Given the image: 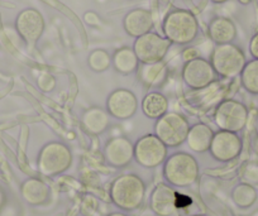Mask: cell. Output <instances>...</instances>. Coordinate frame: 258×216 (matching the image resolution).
I'll return each instance as SVG.
<instances>
[{
    "mask_svg": "<svg viewBox=\"0 0 258 216\" xmlns=\"http://www.w3.org/2000/svg\"><path fill=\"white\" fill-rule=\"evenodd\" d=\"M197 16L187 9H172L162 21V36L171 44L187 46L199 36Z\"/></svg>",
    "mask_w": 258,
    "mask_h": 216,
    "instance_id": "cell-1",
    "label": "cell"
},
{
    "mask_svg": "<svg viewBox=\"0 0 258 216\" xmlns=\"http://www.w3.org/2000/svg\"><path fill=\"white\" fill-rule=\"evenodd\" d=\"M145 182L135 173H124L111 182L110 198L120 210H137L145 201Z\"/></svg>",
    "mask_w": 258,
    "mask_h": 216,
    "instance_id": "cell-2",
    "label": "cell"
},
{
    "mask_svg": "<svg viewBox=\"0 0 258 216\" xmlns=\"http://www.w3.org/2000/svg\"><path fill=\"white\" fill-rule=\"evenodd\" d=\"M200 167L197 158L187 152H176L163 163V178L175 187H187L199 178Z\"/></svg>",
    "mask_w": 258,
    "mask_h": 216,
    "instance_id": "cell-3",
    "label": "cell"
},
{
    "mask_svg": "<svg viewBox=\"0 0 258 216\" xmlns=\"http://www.w3.org/2000/svg\"><path fill=\"white\" fill-rule=\"evenodd\" d=\"M73 165V152L64 143L48 141L41 148L37 157V168L46 177H54L66 172Z\"/></svg>",
    "mask_w": 258,
    "mask_h": 216,
    "instance_id": "cell-4",
    "label": "cell"
},
{
    "mask_svg": "<svg viewBox=\"0 0 258 216\" xmlns=\"http://www.w3.org/2000/svg\"><path fill=\"white\" fill-rule=\"evenodd\" d=\"M209 61L214 67L217 75L227 80H232L239 76L247 63L243 49L234 43L215 46Z\"/></svg>",
    "mask_w": 258,
    "mask_h": 216,
    "instance_id": "cell-5",
    "label": "cell"
},
{
    "mask_svg": "<svg viewBox=\"0 0 258 216\" xmlns=\"http://www.w3.org/2000/svg\"><path fill=\"white\" fill-rule=\"evenodd\" d=\"M190 123L183 114L177 111H167L156 120L155 134L165 143L167 148L180 147L187 138Z\"/></svg>",
    "mask_w": 258,
    "mask_h": 216,
    "instance_id": "cell-6",
    "label": "cell"
},
{
    "mask_svg": "<svg viewBox=\"0 0 258 216\" xmlns=\"http://www.w3.org/2000/svg\"><path fill=\"white\" fill-rule=\"evenodd\" d=\"M213 120L219 130L239 133L248 121V109L239 100L225 99L219 101L215 108Z\"/></svg>",
    "mask_w": 258,
    "mask_h": 216,
    "instance_id": "cell-7",
    "label": "cell"
},
{
    "mask_svg": "<svg viewBox=\"0 0 258 216\" xmlns=\"http://www.w3.org/2000/svg\"><path fill=\"white\" fill-rule=\"evenodd\" d=\"M181 79L188 89L200 91L214 85L219 76L209 59L204 57H197L185 62L181 69Z\"/></svg>",
    "mask_w": 258,
    "mask_h": 216,
    "instance_id": "cell-8",
    "label": "cell"
},
{
    "mask_svg": "<svg viewBox=\"0 0 258 216\" xmlns=\"http://www.w3.org/2000/svg\"><path fill=\"white\" fill-rule=\"evenodd\" d=\"M168 148L155 133L145 134L135 143V161L145 168H156L167 160Z\"/></svg>",
    "mask_w": 258,
    "mask_h": 216,
    "instance_id": "cell-9",
    "label": "cell"
},
{
    "mask_svg": "<svg viewBox=\"0 0 258 216\" xmlns=\"http://www.w3.org/2000/svg\"><path fill=\"white\" fill-rule=\"evenodd\" d=\"M132 48L137 54L140 63H156L165 59L171 48V43L162 34L150 32L136 38Z\"/></svg>",
    "mask_w": 258,
    "mask_h": 216,
    "instance_id": "cell-10",
    "label": "cell"
},
{
    "mask_svg": "<svg viewBox=\"0 0 258 216\" xmlns=\"http://www.w3.org/2000/svg\"><path fill=\"white\" fill-rule=\"evenodd\" d=\"M140 108V101L132 90L124 88L115 89L106 98L105 110L109 115L118 120L133 118Z\"/></svg>",
    "mask_w": 258,
    "mask_h": 216,
    "instance_id": "cell-11",
    "label": "cell"
},
{
    "mask_svg": "<svg viewBox=\"0 0 258 216\" xmlns=\"http://www.w3.org/2000/svg\"><path fill=\"white\" fill-rule=\"evenodd\" d=\"M243 150V141L238 133L218 130L214 133L209 153L218 162H232L237 160Z\"/></svg>",
    "mask_w": 258,
    "mask_h": 216,
    "instance_id": "cell-12",
    "label": "cell"
},
{
    "mask_svg": "<svg viewBox=\"0 0 258 216\" xmlns=\"http://www.w3.org/2000/svg\"><path fill=\"white\" fill-rule=\"evenodd\" d=\"M16 28L21 38L28 46H34L43 34L46 22L41 12L34 8H27L17 17Z\"/></svg>",
    "mask_w": 258,
    "mask_h": 216,
    "instance_id": "cell-13",
    "label": "cell"
},
{
    "mask_svg": "<svg viewBox=\"0 0 258 216\" xmlns=\"http://www.w3.org/2000/svg\"><path fill=\"white\" fill-rule=\"evenodd\" d=\"M104 158L114 168L126 167L135 160V143L124 135L113 136L104 147Z\"/></svg>",
    "mask_w": 258,
    "mask_h": 216,
    "instance_id": "cell-14",
    "label": "cell"
},
{
    "mask_svg": "<svg viewBox=\"0 0 258 216\" xmlns=\"http://www.w3.org/2000/svg\"><path fill=\"white\" fill-rule=\"evenodd\" d=\"M155 19L150 9L135 8L129 11L123 18V28L129 37L138 38L152 32Z\"/></svg>",
    "mask_w": 258,
    "mask_h": 216,
    "instance_id": "cell-15",
    "label": "cell"
},
{
    "mask_svg": "<svg viewBox=\"0 0 258 216\" xmlns=\"http://www.w3.org/2000/svg\"><path fill=\"white\" fill-rule=\"evenodd\" d=\"M137 79L145 88L158 89L166 84L170 75L167 63L165 61L156 63H140L137 69Z\"/></svg>",
    "mask_w": 258,
    "mask_h": 216,
    "instance_id": "cell-16",
    "label": "cell"
},
{
    "mask_svg": "<svg viewBox=\"0 0 258 216\" xmlns=\"http://www.w3.org/2000/svg\"><path fill=\"white\" fill-rule=\"evenodd\" d=\"M177 197L178 195L172 187L161 183L151 193V208L158 216H170L177 207Z\"/></svg>",
    "mask_w": 258,
    "mask_h": 216,
    "instance_id": "cell-17",
    "label": "cell"
},
{
    "mask_svg": "<svg viewBox=\"0 0 258 216\" xmlns=\"http://www.w3.org/2000/svg\"><path fill=\"white\" fill-rule=\"evenodd\" d=\"M110 118L108 111L100 106H91L86 109L80 119L81 126L90 135H100L110 126Z\"/></svg>",
    "mask_w": 258,
    "mask_h": 216,
    "instance_id": "cell-18",
    "label": "cell"
},
{
    "mask_svg": "<svg viewBox=\"0 0 258 216\" xmlns=\"http://www.w3.org/2000/svg\"><path fill=\"white\" fill-rule=\"evenodd\" d=\"M208 36L215 46L233 43L237 38V27L230 18L222 16L215 17L209 22Z\"/></svg>",
    "mask_w": 258,
    "mask_h": 216,
    "instance_id": "cell-19",
    "label": "cell"
},
{
    "mask_svg": "<svg viewBox=\"0 0 258 216\" xmlns=\"http://www.w3.org/2000/svg\"><path fill=\"white\" fill-rule=\"evenodd\" d=\"M215 131L212 126L205 123H197L190 126L187 138L185 143L187 144L188 150L195 153L209 152L210 144Z\"/></svg>",
    "mask_w": 258,
    "mask_h": 216,
    "instance_id": "cell-20",
    "label": "cell"
},
{
    "mask_svg": "<svg viewBox=\"0 0 258 216\" xmlns=\"http://www.w3.org/2000/svg\"><path fill=\"white\" fill-rule=\"evenodd\" d=\"M21 193L27 203L38 206L43 205L49 200L51 188L44 181L36 177H31L22 183Z\"/></svg>",
    "mask_w": 258,
    "mask_h": 216,
    "instance_id": "cell-21",
    "label": "cell"
},
{
    "mask_svg": "<svg viewBox=\"0 0 258 216\" xmlns=\"http://www.w3.org/2000/svg\"><path fill=\"white\" fill-rule=\"evenodd\" d=\"M111 66L118 74L128 76L137 72L138 66H140V59L137 58V54L133 51L132 47L124 46L116 49L111 54Z\"/></svg>",
    "mask_w": 258,
    "mask_h": 216,
    "instance_id": "cell-22",
    "label": "cell"
},
{
    "mask_svg": "<svg viewBox=\"0 0 258 216\" xmlns=\"http://www.w3.org/2000/svg\"><path fill=\"white\" fill-rule=\"evenodd\" d=\"M141 110L148 119L157 120L168 111V99L160 91H150L141 103Z\"/></svg>",
    "mask_w": 258,
    "mask_h": 216,
    "instance_id": "cell-23",
    "label": "cell"
},
{
    "mask_svg": "<svg viewBox=\"0 0 258 216\" xmlns=\"http://www.w3.org/2000/svg\"><path fill=\"white\" fill-rule=\"evenodd\" d=\"M232 200L240 208H248L257 200V191L249 183H239L232 191Z\"/></svg>",
    "mask_w": 258,
    "mask_h": 216,
    "instance_id": "cell-24",
    "label": "cell"
},
{
    "mask_svg": "<svg viewBox=\"0 0 258 216\" xmlns=\"http://www.w3.org/2000/svg\"><path fill=\"white\" fill-rule=\"evenodd\" d=\"M239 76L244 90L252 95H258V59L247 61Z\"/></svg>",
    "mask_w": 258,
    "mask_h": 216,
    "instance_id": "cell-25",
    "label": "cell"
},
{
    "mask_svg": "<svg viewBox=\"0 0 258 216\" xmlns=\"http://www.w3.org/2000/svg\"><path fill=\"white\" fill-rule=\"evenodd\" d=\"M88 66L96 74L108 71L111 66V54L103 48L94 49L88 56Z\"/></svg>",
    "mask_w": 258,
    "mask_h": 216,
    "instance_id": "cell-26",
    "label": "cell"
},
{
    "mask_svg": "<svg viewBox=\"0 0 258 216\" xmlns=\"http://www.w3.org/2000/svg\"><path fill=\"white\" fill-rule=\"evenodd\" d=\"M37 85H38L39 90L43 93H52L57 86L56 78L49 72L43 71L37 79Z\"/></svg>",
    "mask_w": 258,
    "mask_h": 216,
    "instance_id": "cell-27",
    "label": "cell"
},
{
    "mask_svg": "<svg viewBox=\"0 0 258 216\" xmlns=\"http://www.w3.org/2000/svg\"><path fill=\"white\" fill-rule=\"evenodd\" d=\"M245 183H258V166L257 165H247L244 170Z\"/></svg>",
    "mask_w": 258,
    "mask_h": 216,
    "instance_id": "cell-28",
    "label": "cell"
},
{
    "mask_svg": "<svg viewBox=\"0 0 258 216\" xmlns=\"http://www.w3.org/2000/svg\"><path fill=\"white\" fill-rule=\"evenodd\" d=\"M84 21H85L89 26L93 27H96L100 24V18H99L98 14L94 13V12H86V13L84 14Z\"/></svg>",
    "mask_w": 258,
    "mask_h": 216,
    "instance_id": "cell-29",
    "label": "cell"
},
{
    "mask_svg": "<svg viewBox=\"0 0 258 216\" xmlns=\"http://www.w3.org/2000/svg\"><path fill=\"white\" fill-rule=\"evenodd\" d=\"M249 53L254 59H258V32L253 34L249 41Z\"/></svg>",
    "mask_w": 258,
    "mask_h": 216,
    "instance_id": "cell-30",
    "label": "cell"
},
{
    "mask_svg": "<svg viewBox=\"0 0 258 216\" xmlns=\"http://www.w3.org/2000/svg\"><path fill=\"white\" fill-rule=\"evenodd\" d=\"M182 56H183V59H185V62H187V61H190V59H194V58H197V57H199V54L197 53V51H195L194 48H187L183 51Z\"/></svg>",
    "mask_w": 258,
    "mask_h": 216,
    "instance_id": "cell-31",
    "label": "cell"
},
{
    "mask_svg": "<svg viewBox=\"0 0 258 216\" xmlns=\"http://www.w3.org/2000/svg\"><path fill=\"white\" fill-rule=\"evenodd\" d=\"M7 202V196H6V192H4V190L2 187H0V210L4 207V205H6Z\"/></svg>",
    "mask_w": 258,
    "mask_h": 216,
    "instance_id": "cell-32",
    "label": "cell"
},
{
    "mask_svg": "<svg viewBox=\"0 0 258 216\" xmlns=\"http://www.w3.org/2000/svg\"><path fill=\"white\" fill-rule=\"evenodd\" d=\"M242 6H248V4H250L253 2V0H238Z\"/></svg>",
    "mask_w": 258,
    "mask_h": 216,
    "instance_id": "cell-33",
    "label": "cell"
},
{
    "mask_svg": "<svg viewBox=\"0 0 258 216\" xmlns=\"http://www.w3.org/2000/svg\"><path fill=\"white\" fill-rule=\"evenodd\" d=\"M210 2L214 4H223V3H227V2H229V0H210Z\"/></svg>",
    "mask_w": 258,
    "mask_h": 216,
    "instance_id": "cell-34",
    "label": "cell"
},
{
    "mask_svg": "<svg viewBox=\"0 0 258 216\" xmlns=\"http://www.w3.org/2000/svg\"><path fill=\"white\" fill-rule=\"evenodd\" d=\"M108 216H126V215L123 212H111L110 215H108Z\"/></svg>",
    "mask_w": 258,
    "mask_h": 216,
    "instance_id": "cell-35",
    "label": "cell"
},
{
    "mask_svg": "<svg viewBox=\"0 0 258 216\" xmlns=\"http://www.w3.org/2000/svg\"><path fill=\"white\" fill-rule=\"evenodd\" d=\"M250 216H258V210H257V211H254V212H253L252 215H250Z\"/></svg>",
    "mask_w": 258,
    "mask_h": 216,
    "instance_id": "cell-36",
    "label": "cell"
},
{
    "mask_svg": "<svg viewBox=\"0 0 258 216\" xmlns=\"http://www.w3.org/2000/svg\"><path fill=\"white\" fill-rule=\"evenodd\" d=\"M197 216H207V215H197Z\"/></svg>",
    "mask_w": 258,
    "mask_h": 216,
    "instance_id": "cell-37",
    "label": "cell"
}]
</instances>
